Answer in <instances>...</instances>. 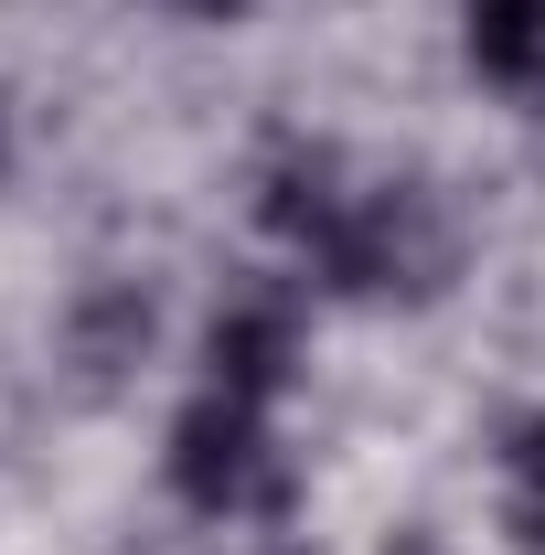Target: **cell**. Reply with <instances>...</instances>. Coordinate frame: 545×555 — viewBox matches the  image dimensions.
Returning a JSON list of instances; mask_svg holds the SVG:
<instances>
[{
    "instance_id": "8",
    "label": "cell",
    "mask_w": 545,
    "mask_h": 555,
    "mask_svg": "<svg viewBox=\"0 0 545 555\" xmlns=\"http://www.w3.org/2000/svg\"><path fill=\"white\" fill-rule=\"evenodd\" d=\"M0 171H11V129H0Z\"/></svg>"
},
{
    "instance_id": "5",
    "label": "cell",
    "mask_w": 545,
    "mask_h": 555,
    "mask_svg": "<svg viewBox=\"0 0 545 555\" xmlns=\"http://www.w3.org/2000/svg\"><path fill=\"white\" fill-rule=\"evenodd\" d=\"M503 524L524 555H545V416H524L514 449H503Z\"/></svg>"
},
{
    "instance_id": "1",
    "label": "cell",
    "mask_w": 545,
    "mask_h": 555,
    "mask_svg": "<svg viewBox=\"0 0 545 555\" xmlns=\"http://www.w3.org/2000/svg\"><path fill=\"white\" fill-rule=\"evenodd\" d=\"M172 491L193 513H278L289 502V470H278V449H268V406L204 385L193 406L172 416Z\"/></svg>"
},
{
    "instance_id": "6",
    "label": "cell",
    "mask_w": 545,
    "mask_h": 555,
    "mask_svg": "<svg viewBox=\"0 0 545 555\" xmlns=\"http://www.w3.org/2000/svg\"><path fill=\"white\" fill-rule=\"evenodd\" d=\"M172 11H193V22H236L246 0H172Z\"/></svg>"
},
{
    "instance_id": "2",
    "label": "cell",
    "mask_w": 545,
    "mask_h": 555,
    "mask_svg": "<svg viewBox=\"0 0 545 555\" xmlns=\"http://www.w3.org/2000/svg\"><path fill=\"white\" fill-rule=\"evenodd\" d=\"M289 363H300V310H289V299H236V310H214L204 385L246 396V406H268L278 385H289Z\"/></svg>"
},
{
    "instance_id": "7",
    "label": "cell",
    "mask_w": 545,
    "mask_h": 555,
    "mask_svg": "<svg viewBox=\"0 0 545 555\" xmlns=\"http://www.w3.org/2000/svg\"><path fill=\"white\" fill-rule=\"evenodd\" d=\"M257 555H310V545H257Z\"/></svg>"
},
{
    "instance_id": "3",
    "label": "cell",
    "mask_w": 545,
    "mask_h": 555,
    "mask_svg": "<svg viewBox=\"0 0 545 555\" xmlns=\"http://www.w3.org/2000/svg\"><path fill=\"white\" fill-rule=\"evenodd\" d=\"M460 43L492 86L545 96V0H460Z\"/></svg>"
},
{
    "instance_id": "4",
    "label": "cell",
    "mask_w": 545,
    "mask_h": 555,
    "mask_svg": "<svg viewBox=\"0 0 545 555\" xmlns=\"http://www.w3.org/2000/svg\"><path fill=\"white\" fill-rule=\"evenodd\" d=\"M139 343H150V299H129V288H97V299L75 310V363H86V374H118Z\"/></svg>"
}]
</instances>
